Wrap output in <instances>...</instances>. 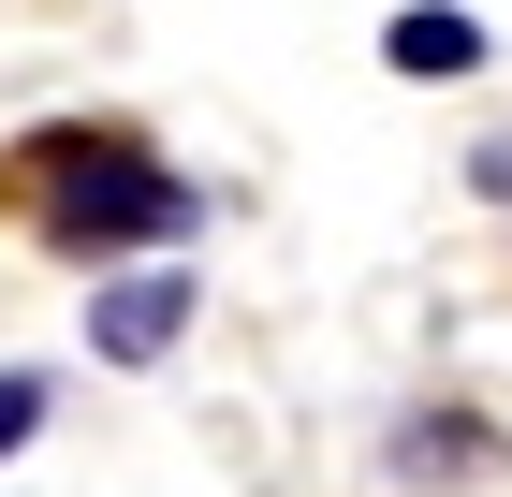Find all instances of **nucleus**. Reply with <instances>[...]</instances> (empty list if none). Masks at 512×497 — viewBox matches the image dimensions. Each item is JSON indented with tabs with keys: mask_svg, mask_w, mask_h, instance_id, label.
I'll return each instance as SVG.
<instances>
[{
	"mask_svg": "<svg viewBox=\"0 0 512 497\" xmlns=\"http://www.w3.org/2000/svg\"><path fill=\"white\" fill-rule=\"evenodd\" d=\"M0 176H15V205H30L59 249H88V264L132 249V234H191L205 220V191L161 176V147H132V132H30Z\"/></svg>",
	"mask_w": 512,
	"mask_h": 497,
	"instance_id": "f257e3e1",
	"label": "nucleus"
},
{
	"mask_svg": "<svg viewBox=\"0 0 512 497\" xmlns=\"http://www.w3.org/2000/svg\"><path fill=\"white\" fill-rule=\"evenodd\" d=\"M176 337H191V264H132V278L88 293V351L103 366H161Z\"/></svg>",
	"mask_w": 512,
	"mask_h": 497,
	"instance_id": "f03ea898",
	"label": "nucleus"
},
{
	"mask_svg": "<svg viewBox=\"0 0 512 497\" xmlns=\"http://www.w3.org/2000/svg\"><path fill=\"white\" fill-rule=\"evenodd\" d=\"M381 59H395V74H425V88H454V74H483V30L425 0V15H395V30H381Z\"/></svg>",
	"mask_w": 512,
	"mask_h": 497,
	"instance_id": "7ed1b4c3",
	"label": "nucleus"
},
{
	"mask_svg": "<svg viewBox=\"0 0 512 497\" xmlns=\"http://www.w3.org/2000/svg\"><path fill=\"white\" fill-rule=\"evenodd\" d=\"M30 424H44V381H30V366H0V454H15Z\"/></svg>",
	"mask_w": 512,
	"mask_h": 497,
	"instance_id": "20e7f679",
	"label": "nucleus"
}]
</instances>
